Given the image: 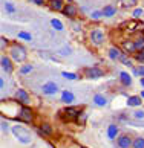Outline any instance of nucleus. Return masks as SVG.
<instances>
[{"label":"nucleus","instance_id":"nucleus-8","mask_svg":"<svg viewBox=\"0 0 144 148\" xmlns=\"http://www.w3.org/2000/svg\"><path fill=\"white\" fill-rule=\"evenodd\" d=\"M19 119L23 121V122H31L32 121V112L29 107H21L20 114H19Z\"/></svg>","mask_w":144,"mask_h":148},{"label":"nucleus","instance_id":"nucleus-13","mask_svg":"<svg viewBox=\"0 0 144 148\" xmlns=\"http://www.w3.org/2000/svg\"><path fill=\"white\" fill-rule=\"evenodd\" d=\"M86 76H87V78H92V79H95V78H100V76H103V72H101L100 69H97V67L86 69Z\"/></svg>","mask_w":144,"mask_h":148},{"label":"nucleus","instance_id":"nucleus-7","mask_svg":"<svg viewBox=\"0 0 144 148\" xmlns=\"http://www.w3.org/2000/svg\"><path fill=\"white\" fill-rule=\"evenodd\" d=\"M132 144H134V140L129 134H121L118 138V147L120 148H130Z\"/></svg>","mask_w":144,"mask_h":148},{"label":"nucleus","instance_id":"nucleus-21","mask_svg":"<svg viewBox=\"0 0 144 148\" xmlns=\"http://www.w3.org/2000/svg\"><path fill=\"white\" fill-rule=\"evenodd\" d=\"M93 102H95L97 106H100V107H104L107 104V99L103 95H95V96H93Z\"/></svg>","mask_w":144,"mask_h":148},{"label":"nucleus","instance_id":"nucleus-18","mask_svg":"<svg viewBox=\"0 0 144 148\" xmlns=\"http://www.w3.org/2000/svg\"><path fill=\"white\" fill-rule=\"evenodd\" d=\"M115 12H117V9H115V6H112V5H107V6H104V8H103L104 17H114Z\"/></svg>","mask_w":144,"mask_h":148},{"label":"nucleus","instance_id":"nucleus-2","mask_svg":"<svg viewBox=\"0 0 144 148\" xmlns=\"http://www.w3.org/2000/svg\"><path fill=\"white\" fill-rule=\"evenodd\" d=\"M26 57H28V52H26V49L23 46H20V45H12L11 46V58H12L15 63L26 61Z\"/></svg>","mask_w":144,"mask_h":148},{"label":"nucleus","instance_id":"nucleus-33","mask_svg":"<svg viewBox=\"0 0 144 148\" xmlns=\"http://www.w3.org/2000/svg\"><path fill=\"white\" fill-rule=\"evenodd\" d=\"M143 14H144V9H141V8H136V9L134 11V17H135V18H138V17H141Z\"/></svg>","mask_w":144,"mask_h":148},{"label":"nucleus","instance_id":"nucleus-5","mask_svg":"<svg viewBox=\"0 0 144 148\" xmlns=\"http://www.w3.org/2000/svg\"><path fill=\"white\" fill-rule=\"evenodd\" d=\"M80 113H81V110L77 108V107H66V108L62 110V114L64 118H68V119H77Z\"/></svg>","mask_w":144,"mask_h":148},{"label":"nucleus","instance_id":"nucleus-28","mask_svg":"<svg viewBox=\"0 0 144 148\" xmlns=\"http://www.w3.org/2000/svg\"><path fill=\"white\" fill-rule=\"evenodd\" d=\"M135 45H136L138 51H143L144 49V37H140L138 40H135Z\"/></svg>","mask_w":144,"mask_h":148},{"label":"nucleus","instance_id":"nucleus-30","mask_svg":"<svg viewBox=\"0 0 144 148\" xmlns=\"http://www.w3.org/2000/svg\"><path fill=\"white\" fill-rule=\"evenodd\" d=\"M62 75L64 76V78H68V79H77V75L72 73V72H63Z\"/></svg>","mask_w":144,"mask_h":148},{"label":"nucleus","instance_id":"nucleus-12","mask_svg":"<svg viewBox=\"0 0 144 148\" xmlns=\"http://www.w3.org/2000/svg\"><path fill=\"white\" fill-rule=\"evenodd\" d=\"M123 47H124L126 53H136V52H138L135 41H130V40H129V41H124V43H123Z\"/></svg>","mask_w":144,"mask_h":148},{"label":"nucleus","instance_id":"nucleus-1","mask_svg":"<svg viewBox=\"0 0 144 148\" xmlns=\"http://www.w3.org/2000/svg\"><path fill=\"white\" fill-rule=\"evenodd\" d=\"M11 131H12L14 138L17 139L20 144L28 145V144H31V142H32V134H31V131L28 130L26 127H23V125H14V127L11 128Z\"/></svg>","mask_w":144,"mask_h":148},{"label":"nucleus","instance_id":"nucleus-22","mask_svg":"<svg viewBox=\"0 0 144 148\" xmlns=\"http://www.w3.org/2000/svg\"><path fill=\"white\" fill-rule=\"evenodd\" d=\"M51 26L54 29H57V31H63L64 29V26H63V23L60 20H57V18H52L51 20Z\"/></svg>","mask_w":144,"mask_h":148},{"label":"nucleus","instance_id":"nucleus-20","mask_svg":"<svg viewBox=\"0 0 144 148\" xmlns=\"http://www.w3.org/2000/svg\"><path fill=\"white\" fill-rule=\"evenodd\" d=\"M109 58L114 60V61H117V60L121 58V52L118 51L117 47H110V49H109Z\"/></svg>","mask_w":144,"mask_h":148},{"label":"nucleus","instance_id":"nucleus-31","mask_svg":"<svg viewBox=\"0 0 144 148\" xmlns=\"http://www.w3.org/2000/svg\"><path fill=\"white\" fill-rule=\"evenodd\" d=\"M120 60H121V63H123L124 66H129V67H130V66H132V63H130V60L127 58L126 55H121V58H120Z\"/></svg>","mask_w":144,"mask_h":148},{"label":"nucleus","instance_id":"nucleus-6","mask_svg":"<svg viewBox=\"0 0 144 148\" xmlns=\"http://www.w3.org/2000/svg\"><path fill=\"white\" fill-rule=\"evenodd\" d=\"M42 92H43V95H55L58 92V86L55 83H46V84H43Z\"/></svg>","mask_w":144,"mask_h":148},{"label":"nucleus","instance_id":"nucleus-38","mask_svg":"<svg viewBox=\"0 0 144 148\" xmlns=\"http://www.w3.org/2000/svg\"><path fill=\"white\" fill-rule=\"evenodd\" d=\"M138 76H144V64H141L138 67Z\"/></svg>","mask_w":144,"mask_h":148},{"label":"nucleus","instance_id":"nucleus-41","mask_svg":"<svg viewBox=\"0 0 144 148\" xmlns=\"http://www.w3.org/2000/svg\"><path fill=\"white\" fill-rule=\"evenodd\" d=\"M141 86L144 87V78H141Z\"/></svg>","mask_w":144,"mask_h":148},{"label":"nucleus","instance_id":"nucleus-39","mask_svg":"<svg viewBox=\"0 0 144 148\" xmlns=\"http://www.w3.org/2000/svg\"><path fill=\"white\" fill-rule=\"evenodd\" d=\"M31 2H34L38 6H43V5H45V0H31Z\"/></svg>","mask_w":144,"mask_h":148},{"label":"nucleus","instance_id":"nucleus-10","mask_svg":"<svg viewBox=\"0 0 144 148\" xmlns=\"http://www.w3.org/2000/svg\"><path fill=\"white\" fill-rule=\"evenodd\" d=\"M15 99H19L21 104L28 106V104H29V95H28L23 89H19L17 92H15Z\"/></svg>","mask_w":144,"mask_h":148},{"label":"nucleus","instance_id":"nucleus-29","mask_svg":"<svg viewBox=\"0 0 144 148\" xmlns=\"http://www.w3.org/2000/svg\"><path fill=\"white\" fill-rule=\"evenodd\" d=\"M135 58H136V61H140V63H143V64H144V49L136 53V55H135Z\"/></svg>","mask_w":144,"mask_h":148},{"label":"nucleus","instance_id":"nucleus-9","mask_svg":"<svg viewBox=\"0 0 144 148\" xmlns=\"http://www.w3.org/2000/svg\"><path fill=\"white\" fill-rule=\"evenodd\" d=\"M64 0H48V6L52 11H57V12H62L64 8Z\"/></svg>","mask_w":144,"mask_h":148},{"label":"nucleus","instance_id":"nucleus-34","mask_svg":"<svg viewBox=\"0 0 144 148\" xmlns=\"http://www.w3.org/2000/svg\"><path fill=\"white\" fill-rule=\"evenodd\" d=\"M8 46V40L5 37H0V49H5Z\"/></svg>","mask_w":144,"mask_h":148},{"label":"nucleus","instance_id":"nucleus-32","mask_svg":"<svg viewBox=\"0 0 144 148\" xmlns=\"http://www.w3.org/2000/svg\"><path fill=\"white\" fill-rule=\"evenodd\" d=\"M91 15H92V18H100V17H104L103 11H93V12H92Z\"/></svg>","mask_w":144,"mask_h":148},{"label":"nucleus","instance_id":"nucleus-27","mask_svg":"<svg viewBox=\"0 0 144 148\" xmlns=\"http://www.w3.org/2000/svg\"><path fill=\"white\" fill-rule=\"evenodd\" d=\"M32 72V66L31 64H26V66H23V67L20 69V73L21 75H28V73H31Z\"/></svg>","mask_w":144,"mask_h":148},{"label":"nucleus","instance_id":"nucleus-40","mask_svg":"<svg viewBox=\"0 0 144 148\" xmlns=\"http://www.w3.org/2000/svg\"><path fill=\"white\" fill-rule=\"evenodd\" d=\"M3 87H5V79L0 78V89H3Z\"/></svg>","mask_w":144,"mask_h":148},{"label":"nucleus","instance_id":"nucleus-25","mask_svg":"<svg viewBox=\"0 0 144 148\" xmlns=\"http://www.w3.org/2000/svg\"><path fill=\"white\" fill-rule=\"evenodd\" d=\"M132 148H144V138H135Z\"/></svg>","mask_w":144,"mask_h":148},{"label":"nucleus","instance_id":"nucleus-23","mask_svg":"<svg viewBox=\"0 0 144 148\" xmlns=\"http://www.w3.org/2000/svg\"><path fill=\"white\" fill-rule=\"evenodd\" d=\"M40 133H43L45 136H51V134H52L51 125H49V124H43L42 127H40Z\"/></svg>","mask_w":144,"mask_h":148},{"label":"nucleus","instance_id":"nucleus-11","mask_svg":"<svg viewBox=\"0 0 144 148\" xmlns=\"http://www.w3.org/2000/svg\"><path fill=\"white\" fill-rule=\"evenodd\" d=\"M0 64H2V69L5 70L6 73H11L14 70V67H12V63H11V60L8 58V57H2V60H0Z\"/></svg>","mask_w":144,"mask_h":148},{"label":"nucleus","instance_id":"nucleus-37","mask_svg":"<svg viewBox=\"0 0 144 148\" xmlns=\"http://www.w3.org/2000/svg\"><path fill=\"white\" fill-rule=\"evenodd\" d=\"M8 130H9V127H8V124L5 122V121H2V131H3V133H6Z\"/></svg>","mask_w":144,"mask_h":148},{"label":"nucleus","instance_id":"nucleus-35","mask_svg":"<svg viewBox=\"0 0 144 148\" xmlns=\"http://www.w3.org/2000/svg\"><path fill=\"white\" fill-rule=\"evenodd\" d=\"M134 116L138 118V119H143V118H144V110H136V112L134 113Z\"/></svg>","mask_w":144,"mask_h":148},{"label":"nucleus","instance_id":"nucleus-4","mask_svg":"<svg viewBox=\"0 0 144 148\" xmlns=\"http://www.w3.org/2000/svg\"><path fill=\"white\" fill-rule=\"evenodd\" d=\"M62 12L66 15V17L72 18V17H75V15H77V12H78V6H77L74 2H68L64 5V8H63Z\"/></svg>","mask_w":144,"mask_h":148},{"label":"nucleus","instance_id":"nucleus-3","mask_svg":"<svg viewBox=\"0 0 144 148\" xmlns=\"http://www.w3.org/2000/svg\"><path fill=\"white\" fill-rule=\"evenodd\" d=\"M89 38H91V41L93 43V45L100 46V45H103V43H104V32L101 29H92Z\"/></svg>","mask_w":144,"mask_h":148},{"label":"nucleus","instance_id":"nucleus-16","mask_svg":"<svg viewBox=\"0 0 144 148\" xmlns=\"http://www.w3.org/2000/svg\"><path fill=\"white\" fill-rule=\"evenodd\" d=\"M120 81L124 86H132V78L127 72H120Z\"/></svg>","mask_w":144,"mask_h":148},{"label":"nucleus","instance_id":"nucleus-15","mask_svg":"<svg viewBox=\"0 0 144 148\" xmlns=\"http://www.w3.org/2000/svg\"><path fill=\"white\" fill-rule=\"evenodd\" d=\"M138 3V0H120L118 2V6L123 8V9H129L132 6H135V5Z\"/></svg>","mask_w":144,"mask_h":148},{"label":"nucleus","instance_id":"nucleus-26","mask_svg":"<svg viewBox=\"0 0 144 148\" xmlns=\"http://www.w3.org/2000/svg\"><path fill=\"white\" fill-rule=\"evenodd\" d=\"M3 8H5V11H6L8 14H14L15 12V6H14L12 3H9V2H5Z\"/></svg>","mask_w":144,"mask_h":148},{"label":"nucleus","instance_id":"nucleus-17","mask_svg":"<svg viewBox=\"0 0 144 148\" xmlns=\"http://www.w3.org/2000/svg\"><path fill=\"white\" fill-rule=\"evenodd\" d=\"M127 106H130V107L141 106V98L140 96H129L127 98Z\"/></svg>","mask_w":144,"mask_h":148},{"label":"nucleus","instance_id":"nucleus-42","mask_svg":"<svg viewBox=\"0 0 144 148\" xmlns=\"http://www.w3.org/2000/svg\"><path fill=\"white\" fill-rule=\"evenodd\" d=\"M141 98H144V92H143V93H141Z\"/></svg>","mask_w":144,"mask_h":148},{"label":"nucleus","instance_id":"nucleus-24","mask_svg":"<svg viewBox=\"0 0 144 148\" xmlns=\"http://www.w3.org/2000/svg\"><path fill=\"white\" fill-rule=\"evenodd\" d=\"M19 38H21V40H26V41H31L32 40V34L31 32H26V31H20L17 34Z\"/></svg>","mask_w":144,"mask_h":148},{"label":"nucleus","instance_id":"nucleus-36","mask_svg":"<svg viewBox=\"0 0 144 148\" xmlns=\"http://www.w3.org/2000/svg\"><path fill=\"white\" fill-rule=\"evenodd\" d=\"M72 51H71V47H63V51H60L58 53H62V55H69Z\"/></svg>","mask_w":144,"mask_h":148},{"label":"nucleus","instance_id":"nucleus-19","mask_svg":"<svg viewBox=\"0 0 144 148\" xmlns=\"http://www.w3.org/2000/svg\"><path fill=\"white\" fill-rule=\"evenodd\" d=\"M117 134H118V127L115 124L112 125H109V128H107V138L109 139H115L117 138Z\"/></svg>","mask_w":144,"mask_h":148},{"label":"nucleus","instance_id":"nucleus-14","mask_svg":"<svg viewBox=\"0 0 144 148\" xmlns=\"http://www.w3.org/2000/svg\"><path fill=\"white\" fill-rule=\"evenodd\" d=\"M62 101L64 102V104H72L75 101V96H74V93L72 92H69V90H64L63 93H62Z\"/></svg>","mask_w":144,"mask_h":148}]
</instances>
